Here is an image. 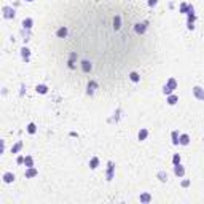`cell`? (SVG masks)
<instances>
[{
    "label": "cell",
    "instance_id": "ffe728a7",
    "mask_svg": "<svg viewBox=\"0 0 204 204\" xmlns=\"http://www.w3.org/2000/svg\"><path fill=\"white\" fill-rule=\"evenodd\" d=\"M179 102V96H175V94H169L168 96V104L169 105H175Z\"/></svg>",
    "mask_w": 204,
    "mask_h": 204
},
{
    "label": "cell",
    "instance_id": "f1b7e54d",
    "mask_svg": "<svg viewBox=\"0 0 204 204\" xmlns=\"http://www.w3.org/2000/svg\"><path fill=\"white\" fill-rule=\"evenodd\" d=\"M172 163H174V164H179L180 163V155L179 153H175V155L172 156Z\"/></svg>",
    "mask_w": 204,
    "mask_h": 204
},
{
    "label": "cell",
    "instance_id": "2e32d148",
    "mask_svg": "<svg viewBox=\"0 0 204 204\" xmlns=\"http://www.w3.org/2000/svg\"><path fill=\"white\" fill-rule=\"evenodd\" d=\"M15 179L16 177H15V174H13V172H5V174H3V182H5V183H11Z\"/></svg>",
    "mask_w": 204,
    "mask_h": 204
},
{
    "label": "cell",
    "instance_id": "4dcf8cb0",
    "mask_svg": "<svg viewBox=\"0 0 204 204\" xmlns=\"http://www.w3.org/2000/svg\"><path fill=\"white\" fill-rule=\"evenodd\" d=\"M24 158L26 156H18V158H16V163H18V164H22V163H24Z\"/></svg>",
    "mask_w": 204,
    "mask_h": 204
},
{
    "label": "cell",
    "instance_id": "1f68e13d",
    "mask_svg": "<svg viewBox=\"0 0 204 204\" xmlns=\"http://www.w3.org/2000/svg\"><path fill=\"white\" fill-rule=\"evenodd\" d=\"M158 5V0H148V6H156Z\"/></svg>",
    "mask_w": 204,
    "mask_h": 204
},
{
    "label": "cell",
    "instance_id": "7a4b0ae2",
    "mask_svg": "<svg viewBox=\"0 0 204 204\" xmlns=\"http://www.w3.org/2000/svg\"><path fill=\"white\" fill-rule=\"evenodd\" d=\"M2 13H3V18L5 19H13L15 18V8H13V6H8V5H5L2 8Z\"/></svg>",
    "mask_w": 204,
    "mask_h": 204
},
{
    "label": "cell",
    "instance_id": "9c48e42d",
    "mask_svg": "<svg viewBox=\"0 0 204 204\" xmlns=\"http://www.w3.org/2000/svg\"><path fill=\"white\" fill-rule=\"evenodd\" d=\"M22 29H27V30H30L32 29V26H34V19L32 18H24L22 19Z\"/></svg>",
    "mask_w": 204,
    "mask_h": 204
},
{
    "label": "cell",
    "instance_id": "cb8c5ba5",
    "mask_svg": "<svg viewBox=\"0 0 204 204\" xmlns=\"http://www.w3.org/2000/svg\"><path fill=\"white\" fill-rule=\"evenodd\" d=\"M21 148H22V142L19 140V142H16V144L11 147V153H18L19 150H21Z\"/></svg>",
    "mask_w": 204,
    "mask_h": 204
},
{
    "label": "cell",
    "instance_id": "44dd1931",
    "mask_svg": "<svg viewBox=\"0 0 204 204\" xmlns=\"http://www.w3.org/2000/svg\"><path fill=\"white\" fill-rule=\"evenodd\" d=\"M139 199H140V203H145V204H147V203L152 201V195H150V193H142Z\"/></svg>",
    "mask_w": 204,
    "mask_h": 204
},
{
    "label": "cell",
    "instance_id": "3957f363",
    "mask_svg": "<svg viewBox=\"0 0 204 204\" xmlns=\"http://www.w3.org/2000/svg\"><path fill=\"white\" fill-rule=\"evenodd\" d=\"M113 174H115V164H113V161H108L107 163V180L110 182V180H113Z\"/></svg>",
    "mask_w": 204,
    "mask_h": 204
},
{
    "label": "cell",
    "instance_id": "836d02e7",
    "mask_svg": "<svg viewBox=\"0 0 204 204\" xmlns=\"http://www.w3.org/2000/svg\"><path fill=\"white\" fill-rule=\"evenodd\" d=\"M26 2H34V0H26Z\"/></svg>",
    "mask_w": 204,
    "mask_h": 204
},
{
    "label": "cell",
    "instance_id": "8fae6325",
    "mask_svg": "<svg viewBox=\"0 0 204 204\" xmlns=\"http://www.w3.org/2000/svg\"><path fill=\"white\" fill-rule=\"evenodd\" d=\"M96 89H97V83H96V81H89V85H88V89H86V94H88V96H93Z\"/></svg>",
    "mask_w": 204,
    "mask_h": 204
},
{
    "label": "cell",
    "instance_id": "6da1fadb",
    "mask_svg": "<svg viewBox=\"0 0 204 204\" xmlns=\"http://www.w3.org/2000/svg\"><path fill=\"white\" fill-rule=\"evenodd\" d=\"M177 88V80H175L174 77H171L168 81H166V85L163 86V94H166V96H169V94L174 93V89Z\"/></svg>",
    "mask_w": 204,
    "mask_h": 204
},
{
    "label": "cell",
    "instance_id": "277c9868",
    "mask_svg": "<svg viewBox=\"0 0 204 204\" xmlns=\"http://www.w3.org/2000/svg\"><path fill=\"white\" fill-rule=\"evenodd\" d=\"M179 10H180V13H185V15H188V13H191V11H195V8H193V5H190V3H180V6H179Z\"/></svg>",
    "mask_w": 204,
    "mask_h": 204
},
{
    "label": "cell",
    "instance_id": "7c38bea8",
    "mask_svg": "<svg viewBox=\"0 0 204 204\" xmlns=\"http://www.w3.org/2000/svg\"><path fill=\"white\" fill-rule=\"evenodd\" d=\"M21 56H22V59H24L26 62H29V59H30V50L27 48V46H22V48H21Z\"/></svg>",
    "mask_w": 204,
    "mask_h": 204
},
{
    "label": "cell",
    "instance_id": "9a60e30c",
    "mask_svg": "<svg viewBox=\"0 0 204 204\" xmlns=\"http://www.w3.org/2000/svg\"><path fill=\"white\" fill-rule=\"evenodd\" d=\"M147 137H148V129L147 128H142L140 131H139V134H137V139H139V140H145Z\"/></svg>",
    "mask_w": 204,
    "mask_h": 204
},
{
    "label": "cell",
    "instance_id": "5bb4252c",
    "mask_svg": "<svg viewBox=\"0 0 204 204\" xmlns=\"http://www.w3.org/2000/svg\"><path fill=\"white\" fill-rule=\"evenodd\" d=\"M67 34H69L67 27H59V29H57V32H56V35H57V38H66Z\"/></svg>",
    "mask_w": 204,
    "mask_h": 204
},
{
    "label": "cell",
    "instance_id": "ac0fdd59",
    "mask_svg": "<svg viewBox=\"0 0 204 204\" xmlns=\"http://www.w3.org/2000/svg\"><path fill=\"white\" fill-rule=\"evenodd\" d=\"M81 69H83V72H89L91 69H93V66H91V62L89 61H81Z\"/></svg>",
    "mask_w": 204,
    "mask_h": 204
},
{
    "label": "cell",
    "instance_id": "8992f818",
    "mask_svg": "<svg viewBox=\"0 0 204 204\" xmlns=\"http://www.w3.org/2000/svg\"><path fill=\"white\" fill-rule=\"evenodd\" d=\"M193 96H195L196 99H199V101H204V89L201 86H195L193 88Z\"/></svg>",
    "mask_w": 204,
    "mask_h": 204
},
{
    "label": "cell",
    "instance_id": "4fadbf2b",
    "mask_svg": "<svg viewBox=\"0 0 204 204\" xmlns=\"http://www.w3.org/2000/svg\"><path fill=\"white\" fill-rule=\"evenodd\" d=\"M179 144L180 145H188L190 144V136L188 134H180L179 136Z\"/></svg>",
    "mask_w": 204,
    "mask_h": 204
},
{
    "label": "cell",
    "instance_id": "603a6c76",
    "mask_svg": "<svg viewBox=\"0 0 204 204\" xmlns=\"http://www.w3.org/2000/svg\"><path fill=\"white\" fill-rule=\"evenodd\" d=\"M24 164H26V168H32V166H34V158L30 155H27L24 158Z\"/></svg>",
    "mask_w": 204,
    "mask_h": 204
},
{
    "label": "cell",
    "instance_id": "d6a6232c",
    "mask_svg": "<svg viewBox=\"0 0 204 204\" xmlns=\"http://www.w3.org/2000/svg\"><path fill=\"white\" fill-rule=\"evenodd\" d=\"M188 185H190V180H182V187H183V188H187Z\"/></svg>",
    "mask_w": 204,
    "mask_h": 204
},
{
    "label": "cell",
    "instance_id": "e0dca14e",
    "mask_svg": "<svg viewBox=\"0 0 204 204\" xmlns=\"http://www.w3.org/2000/svg\"><path fill=\"white\" fill-rule=\"evenodd\" d=\"M97 166H99V158L97 156H93V158L89 159V169H97Z\"/></svg>",
    "mask_w": 204,
    "mask_h": 204
},
{
    "label": "cell",
    "instance_id": "52a82bcc",
    "mask_svg": "<svg viewBox=\"0 0 204 204\" xmlns=\"http://www.w3.org/2000/svg\"><path fill=\"white\" fill-rule=\"evenodd\" d=\"M147 27H148V22L147 21H144V22H137L134 27V30L137 34H145V30H147Z\"/></svg>",
    "mask_w": 204,
    "mask_h": 204
},
{
    "label": "cell",
    "instance_id": "d6986e66",
    "mask_svg": "<svg viewBox=\"0 0 204 204\" xmlns=\"http://www.w3.org/2000/svg\"><path fill=\"white\" fill-rule=\"evenodd\" d=\"M35 89H37V93H38V94H46V93H48V86H46V85H37Z\"/></svg>",
    "mask_w": 204,
    "mask_h": 204
},
{
    "label": "cell",
    "instance_id": "7402d4cb",
    "mask_svg": "<svg viewBox=\"0 0 204 204\" xmlns=\"http://www.w3.org/2000/svg\"><path fill=\"white\" fill-rule=\"evenodd\" d=\"M156 177L159 179V182H168L169 175H168V172H164V171H159V172H158V175H156Z\"/></svg>",
    "mask_w": 204,
    "mask_h": 204
},
{
    "label": "cell",
    "instance_id": "ba28073f",
    "mask_svg": "<svg viewBox=\"0 0 204 204\" xmlns=\"http://www.w3.org/2000/svg\"><path fill=\"white\" fill-rule=\"evenodd\" d=\"M174 174L177 175V177H183V174H185V168H183L182 164H174Z\"/></svg>",
    "mask_w": 204,
    "mask_h": 204
},
{
    "label": "cell",
    "instance_id": "f546056e",
    "mask_svg": "<svg viewBox=\"0 0 204 204\" xmlns=\"http://www.w3.org/2000/svg\"><path fill=\"white\" fill-rule=\"evenodd\" d=\"M115 29H120V16L115 18Z\"/></svg>",
    "mask_w": 204,
    "mask_h": 204
},
{
    "label": "cell",
    "instance_id": "484cf974",
    "mask_svg": "<svg viewBox=\"0 0 204 204\" xmlns=\"http://www.w3.org/2000/svg\"><path fill=\"white\" fill-rule=\"evenodd\" d=\"M27 132H29V134H35V132H37L35 123H29V124H27Z\"/></svg>",
    "mask_w": 204,
    "mask_h": 204
},
{
    "label": "cell",
    "instance_id": "83f0119b",
    "mask_svg": "<svg viewBox=\"0 0 204 204\" xmlns=\"http://www.w3.org/2000/svg\"><path fill=\"white\" fill-rule=\"evenodd\" d=\"M172 144L179 145V131H172Z\"/></svg>",
    "mask_w": 204,
    "mask_h": 204
},
{
    "label": "cell",
    "instance_id": "d4e9b609",
    "mask_svg": "<svg viewBox=\"0 0 204 204\" xmlns=\"http://www.w3.org/2000/svg\"><path fill=\"white\" fill-rule=\"evenodd\" d=\"M129 78H131V81H134V83L140 81V75H139L137 72H131V73H129Z\"/></svg>",
    "mask_w": 204,
    "mask_h": 204
},
{
    "label": "cell",
    "instance_id": "30bf717a",
    "mask_svg": "<svg viewBox=\"0 0 204 204\" xmlns=\"http://www.w3.org/2000/svg\"><path fill=\"white\" fill-rule=\"evenodd\" d=\"M37 174H38V171H37V169L34 168V166H32V168H27V169H26V172H24V175H26L27 179H32V177H35Z\"/></svg>",
    "mask_w": 204,
    "mask_h": 204
},
{
    "label": "cell",
    "instance_id": "5b68a950",
    "mask_svg": "<svg viewBox=\"0 0 204 204\" xmlns=\"http://www.w3.org/2000/svg\"><path fill=\"white\" fill-rule=\"evenodd\" d=\"M188 21H187V27H188L190 30H193L195 29V19H196V15H195V11H191V13H188Z\"/></svg>",
    "mask_w": 204,
    "mask_h": 204
},
{
    "label": "cell",
    "instance_id": "4316f807",
    "mask_svg": "<svg viewBox=\"0 0 204 204\" xmlns=\"http://www.w3.org/2000/svg\"><path fill=\"white\" fill-rule=\"evenodd\" d=\"M75 59H77V54L72 53V54H70V59H69V67H70V69L75 67Z\"/></svg>",
    "mask_w": 204,
    "mask_h": 204
}]
</instances>
